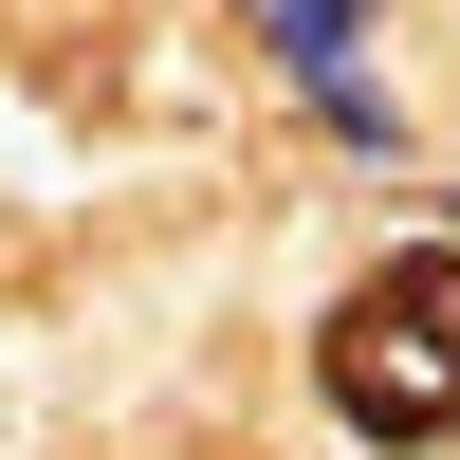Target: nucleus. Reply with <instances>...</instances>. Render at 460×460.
<instances>
[{"label":"nucleus","instance_id":"2","mask_svg":"<svg viewBox=\"0 0 460 460\" xmlns=\"http://www.w3.org/2000/svg\"><path fill=\"white\" fill-rule=\"evenodd\" d=\"M258 37H277V56L314 74L332 111H368V93H350V0H258Z\"/></svg>","mask_w":460,"mask_h":460},{"label":"nucleus","instance_id":"1","mask_svg":"<svg viewBox=\"0 0 460 460\" xmlns=\"http://www.w3.org/2000/svg\"><path fill=\"white\" fill-rule=\"evenodd\" d=\"M314 387H332L350 442H460V240H405L332 295Z\"/></svg>","mask_w":460,"mask_h":460}]
</instances>
